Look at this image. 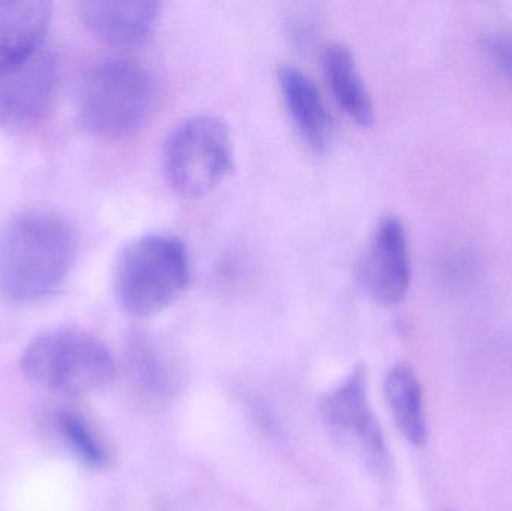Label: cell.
<instances>
[{"label":"cell","instance_id":"1","mask_svg":"<svg viewBox=\"0 0 512 511\" xmlns=\"http://www.w3.org/2000/svg\"><path fill=\"white\" fill-rule=\"evenodd\" d=\"M72 225L57 213L29 210L0 228V293L12 303L56 294L77 255Z\"/></svg>","mask_w":512,"mask_h":511},{"label":"cell","instance_id":"2","mask_svg":"<svg viewBox=\"0 0 512 511\" xmlns=\"http://www.w3.org/2000/svg\"><path fill=\"white\" fill-rule=\"evenodd\" d=\"M158 99L149 69L131 59H110L93 66L78 92V119L104 140H123L147 122Z\"/></svg>","mask_w":512,"mask_h":511},{"label":"cell","instance_id":"3","mask_svg":"<svg viewBox=\"0 0 512 511\" xmlns=\"http://www.w3.org/2000/svg\"><path fill=\"white\" fill-rule=\"evenodd\" d=\"M189 279L191 258L185 243L171 234H146L120 252L114 291L128 314L152 317L185 293Z\"/></svg>","mask_w":512,"mask_h":511},{"label":"cell","instance_id":"4","mask_svg":"<svg viewBox=\"0 0 512 511\" xmlns=\"http://www.w3.org/2000/svg\"><path fill=\"white\" fill-rule=\"evenodd\" d=\"M26 377L63 395H86L101 389L114 375L108 348L95 336L56 330L30 342L21 359Z\"/></svg>","mask_w":512,"mask_h":511},{"label":"cell","instance_id":"5","mask_svg":"<svg viewBox=\"0 0 512 511\" xmlns=\"http://www.w3.org/2000/svg\"><path fill=\"white\" fill-rule=\"evenodd\" d=\"M233 164L230 129L212 116L182 120L171 129L162 149L165 179L185 197H200L215 189Z\"/></svg>","mask_w":512,"mask_h":511},{"label":"cell","instance_id":"6","mask_svg":"<svg viewBox=\"0 0 512 511\" xmlns=\"http://www.w3.org/2000/svg\"><path fill=\"white\" fill-rule=\"evenodd\" d=\"M328 426L345 446L355 450L367 467L378 474L390 470V455L378 420L367 399V377L357 368L351 377L328 396L324 405Z\"/></svg>","mask_w":512,"mask_h":511},{"label":"cell","instance_id":"7","mask_svg":"<svg viewBox=\"0 0 512 511\" xmlns=\"http://www.w3.org/2000/svg\"><path fill=\"white\" fill-rule=\"evenodd\" d=\"M57 89L56 59L45 50L0 74V129L26 131L41 123L53 108Z\"/></svg>","mask_w":512,"mask_h":511},{"label":"cell","instance_id":"8","mask_svg":"<svg viewBox=\"0 0 512 511\" xmlns=\"http://www.w3.org/2000/svg\"><path fill=\"white\" fill-rule=\"evenodd\" d=\"M408 233L397 216H385L376 225L361 264V279L373 300L394 306L405 299L411 285Z\"/></svg>","mask_w":512,"mask_h":511},{"label":"cell","instance_id":"9","mask_svg":"<svg viewBox=\"0 0 512 511\" xmlns=\"http://www.w3.org/2000/svg\"><path fill=\"white\" fill-rule=\"evenodd\" d=\"M276 75L286 113L301 140L313 152H327L333 143V119L318 87L294 65H280Z\"/></svg>","mask_w":512,"mask_h":511},{"label":"cell","instance_id":"10","mask_svg":"<svg viewBox=\"0 0 512 511\" xmlns=\"http://www.w3.org/2000/svg\"><path fill=\"white\" fill-rule=\"evenodd\" d=\"M161 5L143 2H80L77 14L87 30L101 41L119 47L138 45L158 23Z\"/></svg>","mask_w":512,"mask_h":511},{"label":"cell","instance_id":"11","mask_svg":"<svg viewBox=\"0 0 512 511\" xmlns=\"http://www.w3.org/2000/svg\"><path fill=\"white\" fill-rule=\"evenodd\" d=\"M50 18L48 2H0V74L23 65L42 50Z\"/></svg>","mask_w":512,"mask_h":511},{"label":"cell","instance_id":"12","mask_svg":"<svg viewBox=\"0 0 512 511\" xmlns=\"http://www.w3.org/2000/svg\"><path fill=\"white\" fill-rule=\"evenodd\" d=\"M319 60L322 74L337 105L358 125H372L375 105L361 77L354 53L342 42H330L322 48Z\"/></svg>","mask_w":512,"mask_h":511},{"label":"cell","instance_id":"13","mask_svg":"<svg viewBox=\"0 0 512 511\" xmlns=\"http://www.w3.org/2000/svg\"><path fill=\"white\" fill-rule=\"evenodd\" d=\"M385 396L394 423L403 437L414 446H423L427 440L423 392L411 366L396 365L388 372L385 378Z\"/></svg>","mask_w":512,"mask_h":511},{"label":"cell","instance_id":"14","mask_svg":"<svg viewBox=\"0 0 512 511\" xmlns=\"http://www.w3.org/2000/svg\"><path fill=\"white\" fill-rule=\"evenodd\" d=\"M57 440L89 468H104L108 464V450L92 426L72 411H56L50 419Z\"/></svg>","mask_w":512,"mask_h":511},{"label":"cell","instance_id":"15","mask_svg":"<svg viewBox=\"0 0 512 511\" xmlns=\"http://www.w3.org/2000/svg\"><path fill=\"white\" fill-rule=\"evenodd\" d=\"M487 51L498 71L512 81V26L493 32L487 39Z\"/></svg>","mask_w":512,"mask_h":511}]
</instances>
